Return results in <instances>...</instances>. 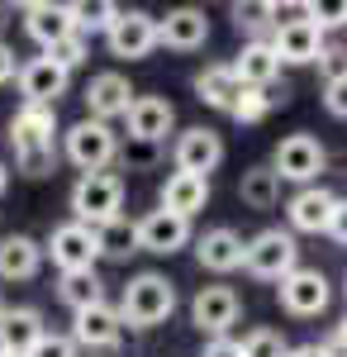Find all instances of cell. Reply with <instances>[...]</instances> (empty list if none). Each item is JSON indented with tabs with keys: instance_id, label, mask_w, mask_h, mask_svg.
<instances>
[{
	"instance_id": "cell-22",
	"label": "cell",
	"mask_w": 347,
	"mask_h": 357,
	"mask_svg": "<svg viewBox=\"0 0 347 357\" xmlns=\"http://www.w3.org/2000/svg\"><path fill=\"white\" fill-rule=\"evenodd\" d=\"M43 333H48L43 329V314H38L33 305H15V310H5V319H0V353L29 357Z\"/></svg>"
},
{
	"instance_id": "cell-5",
	"label": "cell",
	"mask_w": 347,
	"mask_h": 357,
	"mask_svg": "<svg viewBox=\"0 0 347 357\" xmlns=\"http://www.w3.org/2000/svg\"><path fill=\"white\" fill-rule=\"evenodd\" d=\"M62 153L81 172H109V162L119 158V134L109 124H100V119H77L62 134Z\"/></svg>"
},
{
	"instance_id": "cell-6",
	"label": "cell",
	"mask_w": 347,
	"mask_h": 357,
	"mask_svg": "<svg viewBox=\"0 0 347 357\" xmlns=\"http://www.w3.org/2000/svg\"><path fill=\"white\" fill-rule=\"evenodd\" d=\"M323 167H328V148L314 134H286L271 153V172L281 181H295V186H319Z\"/></svg>"
},
{
	"instance_id": "cell-49",
	"label": "cell",
	"mask_w": 347,
	"mask_h": 357,
	"mask_svg": "<svg viewBox=\"0 0 347 357\" xmlns=\"http://www.w3.org/2000/svg\"><path fill=\"white\" fill-rule=\"evenodd\" d=\"M343 291H347V286H343Z\"/></svg>"
},
{
	"instance_id": "cell-48",
	"label": "cell",
	"mask_w": 347,
	"mask_h": 357,
	"mask_svg": "<svg viewBox=\"0 0 347 357\" xmlns=\"http://www.w3.org/2000/svg\"><path fill=\"white\" fill-rule=\"evenodd\" d=\"M0 357H10V353H0Z\"/></svg>"
},
{
	"instance_id": "cell-18",
	"label": "cell",
	"mask_w": 347,
	"mask_h": 357,
	"mask_svg": "<svg viewBox=\"0 0 347 357\" xmlns=\"http://www.w3.org/2000/svg\"><path fill=\"white\" fill-rule=\"evenodd\" d=\"M323 43H328V33H319V24H314V20H300V24L271 29V53L281 57V62H291V67H309V62H319Z\"/></svg>"
},
{
	"instance_id": "cell-31",
	"label": "cell",
	"mask_w": 347,
	"mask_h": 357,
	"mask_svg": "<svg viewBox=\"0 0 347 357\" xmlns=\"http://www.w3.org/2000/svg\"><path fill=\"white\" fill-rule=\"evenodd\" d=\"M67 10H72V29H77L81 38L109 33V24L119 20V5L114 0H81V5H67Z\"/></svg>"
},
{
	"instance_id": "cell-17",
	"label": "cell",
	"mask_w": 347,
	"mask_h": 357,
	"mask_svg": "<svg viewBox=\"0 0 347 357\" xmlns=\"http://www.w3.org/2000/svg\"><path fill=\"white\" fill-rule=\"evenodd\" d=\"M124 124H129V138H138V143H167V134L176 129V105L167 96H138L124 114Z\"/></svg>"
},
{
	"instance_id": "cell-43",
	"label": "cell",
	"mask_w": 347,
	"mask_h": 357,
	"mask_svg": "<svg viewBox=\"0 0 347 357\" xmlns=\"http://www.w3.org/2000/svg\"><path fill=\"white\" fill-rule=\"evenodd\" d=\"M10 77H20V67H15V48H10V43H0V86L10 82Z\"/></svg>"
},
{
	"instance_id": "cell-11",
	"label": "cell",
	"mask_w": 347,
	"mask_h": 357,
	"mask_svg": "<svg viewBox=\"0 0 347 357\" xmlns=\"http://www.w3.org/2000/svg\"><path fill=\"white\" fill-rule=\"evenodd\" d=\"M105 43H109L114 57L138 62V57H148L153 48H157V20H153L148 10H119V20L109 24Z\"/></svg>"
},
{
	"instance_id": "cell-39",
	"label": "cell",
	"mask_w": 347,
	"mask_h": 357,
	"mask_svg": "<svg viewBox=\"0 0 347 357\" xmlns=\"http://www.w3.org/2000/svg\"><path fill=\"white\" fill-rule=\"evenodd\" d=\"M323 110L333 114V119H347V77L323 82Z\"/></svg>"
},
{
	"instance_id": "cell-40",
	"label": "cell",
	"mask_w": 347,
	"mask_h": 357,
	"mask_svg": "<svg viewBox=\"0 0 347 357\" xmlns=\"http://www.w3.org/2000/svg\"><path fill=\"white\" fill-rule=\"evenodd\" d=\"M309 20V0H286V5H271V29H286Z\"/></svg>"
},
{
	"instance_id": "cell-26",
	"label": "cell",
	"mask_w": 347,
	"mask_h": 357,
	"mask_svg": "<svg viewBox=\"0 0 347 357\" xmlns=\"http://www.w3.org/2000/svg\"><path fill=\"white\" fill-rule=\"evenodd\" d=\"M238 77H233V67L229 62H210L205 72H195V100L200 105H210V110H233V100H238Z\"/></svg>"
},
{
	"instance_id": "cell-33",
	"label": "cell",
	"mask_w": 347,
	"mask_h": 357,
	"mask_svg": "<svg viewBox=\"0 0 347 357\" xmlns=\"http://www.w3.org/2000/svg\"><path fill=\"white\" fill-rule=\"evenodd\" d=\"M286 353H291V343L281 329H252L242 338V357H286Z\"/></svg>"
},
{
	"instance_id": "cell-8",
	"label": "cell",
	"mask_w": 347,
	"mask_h": 357,
	"mask_svg": "<svg viewBox=\"0 0 347 357\" xmlns=\"http://www.w3.org/2000/svg\"><path fill=\"white\" fill-rule=\"evenodd\" d=\"M276 296H281V310L295 314V319H314L328 310L333 301V286H328V276L319 267H295L281 286H276Z\"/></svg>"
},
{
	"instance_id": "cell-38",
	"label": "cell",
	"mask_w": 347,
	"mask_h": 357,
	"mask_svg": "<svg viewBox=\"0 0 347 357\" xmlns=\"http://www.w3.org/2000/svg\"><path fill=\"white\" fill-rule=\"evenodd\" d=\"M319 72H323V82H333V77H347V48H343V43H323Z\"/></svg>"
},
{
	"instance_id": "cell-41",
	"label": "cell",
	"mask_w": 347,
	"mask_h": 357,
	"mask_svg": "<svg viewBox=\"0 0 347 357\" xmlns=\"http://www.w3.org/2000/svg\"><path fill=\"white\" fill-rule=\"evenodd\" d=\"M328 238L347 248V195H338V205H333V220H328Z\"/></svg>"
},
{
	"instance_id": "cell-46",
	"label": "cell",
	"mask_w": 347,
	"mask_h": 357,
	"mask_svg": "<svg viewBox=\"0 0 347 357\" xmlns=\"http://www.w3.org/2000/svg\"><path fill=\"white\" fill-rule=\"evenodd\" d=\"M5 186H10V167L0 162V195H5Z\"/></svg>"
},
{
	"instance_id": "cell-44",
	"label": "cell",
	"mask_w": 347,
	"mask_h": 357,
	"mask_svg": "<svg viewBox=\"0 0 347 357\" xmlns=\"http://www.w3.org/2000/svg\"><path fill=\"white\" fill-rule=\"evenodd\" d=\"M286 357H333V348H328V343H300V348H291Z\"/></svg>"
},
{
	"instance_id": "cell-15",
	"label": "cell",
	"mask_w": 347,
	"mask_h": 357,
	"mask_svg": "<svg viewBox=\"0 0 347 357\" xmlns=\"http://www.w3.org/2000/svg\"><path fill=\"white\" fill-rule=\"evenodd\" d=\"M124 338V319H119V310L114 305H91V310H81L72 314V343L77 348H91V353H105Z\"/></svg>"
},
{
	"instance_id": "cell-23",
	"label": "cell",
	"mask_w": 347,
	"mask_h": 357,
	"mask_svg": "<svg viewBox=\"0 0 347 357\" xmlns=\"http://www.w3.org/2000/svg\"><path fill=\"white\" fill-rule=\"evenodd\" d=\"M24 33L48 53L67 33H77V29H72V10H67V5H48V0H33V5H24Z\"/></svg>"
},
{
	"instance_id": "cell-36",
	"label": "cell",
	"mask_w": 347,
	"mask_h": 357,
	"mask_svg": "<svg viewBox=\"0 0 347 357\" xmlns=\"http://www.w3.org/2000/svg\"><path fill=\"white\" fill-rule=\"evenodd\" d=\"M309 20L319 24V33H328V29H343L347 24V0H309Z\"/></svg>"
},
{
	"instance_id": "cell-24",
	"label": "cell",
	"mask_w": 347,
	"mask_h": 357,
	"mask_svg": "<svg viewBox=\"0 0 347 357\" xmlns=\"http://www.w3.org/2000/svg\"><path fill=\"white\" fill-rule=\"evenodd\" d=\"M238 86H257V91H271V82L281 77V57L271 53V38H257V43H242V53L229 62Z\"/></svg>"
},
{
	"instance_id": "cell-42",
	"label": "cell",
	"mask_w": 347,
	"mask_h": 357,
	"mask_svg": "<svg viewBox=\"0 0 347 357\" xmlns=\"http://www.w3.org/2000/svg\"><path fill=\"white\" fill-rule=\"evenodd\" d=\"M200 357H242L238 338H205V353Z\"/></svg>"
},
{
	"instance_id": "cell-14",
	"label": "cell",
	"mask_w": 347,
	"mask_h": 357,
	"mask_svg": "<svg viewBox=\"0 0 347 357\" xmlns=\"http://www.w3.org/2000/svg\"><path fill=\"white\" fill-rule=\"evenodd\" d=\"M67 86H72V72H62L53 57H29L24 67H20V96H24V105H53L67 96Z\"/></svg>"
},
{
	"instance_id": "cell-35",
	"label": "cell",
	"mask_w": 347,
	"mask_h": 357,
	"mask_svg": "<svg viewBox=\"0 0 347 357\" xmlns=\"http://www.w3.org/2000/svg\"><path fill=\"white\" fill-rule=\"evenodd\" d=\"M43 57H53L62 72H77L81 62L91 57V38H81V33H67V38H62V43H53V48H48Z\"/></svg>"
},
{
	"instance_id": "cell-1",
	"label": "cell",
	"mask_w": 347,
	"mask_h": 357,
	"mask_svg": "<svg viewBox=\"0 0 347 357\" xmlns=\"http://www.w3.org/2000/svg\"><path fill=\"white\" fill-rule=\"evenodd\" d=\"M10 148L24 176H48L57 167V110L53 105H20L10 114Z\"/></svg>"
},
{
	"instance_id": "cell-32",
	"label": "cell",
	"mask_w": 347,
	"mask_h": 357,
	"mask_svg": "<svg viewBox=\"0 0 347 357\" xmlns=\"http://www.w3.org/2000/svg\"><path fill=\"white\" fill-rule=\"evenodd\" d=\"M233 29L238 33H247V43H257L262 33H271V5H262V0H247V5H233Z\"/></svg>"
},
{
	"instance_id": "cell-47",
	"label": "cell",
	"mask_w": 347,
	"mask_h": 357,
	"mask_svg": "<svg viewBox=\"0 0 347 357\" xmlns=\"http://www.w3.org/2000/svg\"><path fill=\"white\" fill-rule=\"evenodd\" d=\"M5 310H10V305H5V301H0V319H5Z\"/></svg>"
},
{
	"instance_id": "cell-37",
	"label": "cell",
	"mask_w": 347,
	"mask_h": 357,
	"mask_svg": "<svg viewBox=\"0 0 347 357\" xmlns=\"http://www.w3.org/2000/svg\"><path fill=\"white\" fill-rule=\"evenodd\" d=\"M29 357H81V353H77V343H72V333H43Z\"/></svg>"
},
{
	"instance_id": "cell-25",
	"label": "cell",
	"mask_w": 347,
	"mask_h": 357,
	"mask_svg": "<svg viewBox=\"0 0 347 357\" xmlns=\"http://www.w3.org/2000/svg\"><path fill=\"white\" fill-rule=\"evenodd\" d=\"M43 267V243L29 234H5L0 238V281H33Z\"/></svg>"
},
{
	"instance_id": "cell-12",
	"label": "cell",
	"mask_w": 347,
	"mask_h": 357,
	"mask_svg": "<svg viewBox=\"0 0 347 357\" xmlns=\"http://www.w3.org/2000/svg\"><path fill=\"white\" fill-rule=\"evenodd\" d=\"M205 38H210V15L200 5H176L157 20V48L195 53V48H205Z\"/></svg>"
},
{
	"instance_id": "cell-19",
	"label": "cell",
	"mask_w": 347,
	"mask_h": 357,
	"mask_svg": "<svg viewBox=\"0 0 347 357\" xmlns=\"http://www.w3.org/2000/svg\"><path fill=\"white\" fill-rule=\"evenodd\" d=\"M333 205H338V195L328 186H300L291 195V205H286V220H291L295 234H328Z\"/></svg>"
},
{
	"instance_id": "cell-28",
	"label": "cell",
	"mask_w": 347,
	"mask_h": 357,
	"mask_svg": "<svg viewBox=\"0 0 347 357\" xmlns=\"http://www.w3.org/2000/svg\"><path fill=\"white\" fill-rule=\"evenodd\" d=\"M238 195H242V205H247V210H271V205L281 200V176L271 172V162L247 167V172H242V181H238Z\"/></svg>"
},
{
	"instance_id": "cell-3",
	"label": "cell",
	"mask_w": 347,
	"mask_h": 357,
	"mask_svg": "<svg viewBox=\"0 0 347 357\" xmlns=\"http://www.w3.org/2000/svg\"><path fill=\"white\" fill-rule=\"evenodd\" d=\"M119 210H124V176L119 172H81L72 186V220L86 229H100V224L119 220Z\"/></svg>"
},
{
	"instance_id": "cell-30",
	"label": "cell",
	"mask_w": 347,
	"mask_h": 357,
	"mask_svg": "<svg viewBox=\"0 0 347 357\" xmlns=\"http://www.w3.org/2000/svg\"><path fill=\"white\" fill-rule=\"evenodd\" d=\"M286 100H291V91H286V86H281V91H257V86H242L229 114H233L238 124H262V119H267L276 105H286Z\"/></svg>"
},
{
	"instance_id": "cell-34",
	"label": "cell",
	"mask_w": 347,
	"mask_h": 357,
	"mask_svg": "<svg viewBox=\"0 0 347 357\" xmlns=\"http://www.w3.org/2000/svg\"><path fill=\"white\" fill-rule=\"evenodd\" d=\"M119 162H124V172H153L162 162V143H138V138H129V143H119Z\"/></svg>"
},
{
	"instance_id": "cell-29",
	"label": "cell",
	"mask_w": 347,
	"mask_h": 357,
	"mask_svg": "<svg viewBox=\"0 0 347 357\" xmlns=\"http://www.w3.org/2000/svg\"><path fill=\"white\" fill-rule=\"evenodd\" d=\"M95 238H100V257H109V262H129V257L138 252V220L119 215V220L100 224Z\"/></svg>"
},
{
	"instance_id": "cell-7",
	"label": "cell",
	"mask_w": 347,
	"mask_h": 357,
	"mask_svg": "<svg viewBox=\"0 0 347 357\" xmlns=\"http://www.w3.org/2000/svg\"><path fill=\"white\" fill-rule=\"evenodd\" d=\"M43 257H53L57 272H95L100 238H95V229H86V224L67 220V224H57L53 234H48V243H43Z\"/></svg>"
},
{
	"instance_id": "cell-20",
	"label": "cell",
	"mask_w": 347,
	"mask_h": 357,
	"mask_svg": "<svg viewBox=\"0 0 347 357\" xmlns=\"http://www.w3.org/2000/svg\"><path fill=\"white\" fill-rule=\"evenodd\" d=\"M195 262L214 276H229L242 267V238L229 229V224H219V229H205L200 238H195Z\"/></svg>"
},
{
	"instance_id": "cell-2",
	"label": "cell",
	"mask_w": 347,
	"mask_h": 357,
	"mask_svg": "<svg viewBox=\"0 0 347 357\" xmlns=\"http://www.w3.org/2000/svg\"><path fill=\"white\" fill-rule=\"evenodd\" d=\"M119 319L129 324V329H157L171 319V310H176V281L162 272H138L129 286H124V296H119Z\"/></svg>"
},
{
	"instance_id": "cell-27",
	"label": "cell",
	"mask_w": 347,
	"mask_h": 357,
	"mask_svg": "<svg viewBox=\"0 0 347 357\" xmlns=\"http://www.w3.org/2000/svg\"><path fill=\"white\" fill-rule=\"evenodd\" d=\"M57 301L72 314L91 310V305H105V281H100V272H62L57 276Z\"/></svg>"
},
{
	"instance_id": "cell-10",
	"label": "cell",
	"mask_w": 347,
	"mask_h": 357,
	"mask_svg": "<svg viewBox=\"0 0 347 357\" xmlns=\"http://www.w3.org/2000/svg\"><path fill=\"white\" fill-rule=\"evenodd\" d=\"M81 100H86V119H100V124H114V119H124L129 105L138 100V91L129 86L124 72H95L86 91H81Z\"/></svg>"
},
{
	"instance_id": "cell-21",
	"label": "cell",
	"mask_w": 347,
	"mask_h": 357,
	"mask_svg": "<svg viewBox=\"0 0 347 357\" xmlns=\"http://www.w3.org/2000/svg\"><path fill=\"white\" fill-rule=\"evenodd\" d=\"M157 205L167 215H181V220H195L205 205H210V181L205 176H190V172H171L162 181V195Z\"/></svg>"
},
{
	"instance_id": "cell-16",
	"label": "cell",
	"mask_w": 347,
	"mask_h": 357,
	"mask_svg": "<svg viewBox=\"0 0 347 357\" xmlns=\"http://www.w3.org/2000/svg\"><path fill=\"white\" fill-rule=\"evenodd\" d=\"M190 243V220L181 215H167V210H148L138 220V252H157V257H171Z\"/></svg>"
},
{
	"instance_id": "cell-4",
	"label": "cell",
	"mask_w": 347,
	"mask_h": 357,
	"mask_svg": "<svg viewBox=\"0 0 347 357\" xmlns=\"http://www.w3.org/2000/svg\"><path fill=\"white\" fill-rule=\"evenodd\" d=\"M300 267V243H295L291 229H262L257 238L242 243V272L257 276V281H286Z\"/></svg>"
},
{
	"instance_id": "cell-13",
	"label": "cell",
	"mask_w": 347,
	"mask_h": 357,
	"mask_svg": "<svg viewBox=\"0 0 347 357\" xmlns=\"http://www.w3.org/2000/svg\"><path fill=\"white\" fill-rule=\"evenodd\" d=\"M171 162H176V172H190V176L210 181V172L224 162V138L214 129H205V124H195V129H186L171 143Z\"/></svg>"
},
{
	"instance_id": "cell-45",
	"label": "cell",
	"mask_w": 347,
	"mask_h": 357,
	"mask_svg": "<svg viewBox=\"0 0 347 357\" xmlns=\"http://www.w3.org/2000/svg\"><path fill=\"white\" fill-rule=\"evenodd\" d=\"M328 348H333V357H347V319L333 329V343H328Z\"/></svg>"
},
{
	"instance_id": "cell-9",
	"label": "cell",
	"mask_w": 347,
	"mask_h": 357,
	"mask_svg": "<svg viewBox=\"0 0 347 357\" xmlns=\"http://www.w3.org/2000/svg\"><path fill=\"white\" fill-rule=\"evenodd\" d=\"M242 301L233 286H200L195 301H190V324L205 333V338H229V329L238 324Z\"/></svg>"
}]
</instances>
